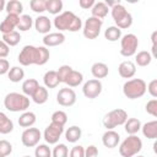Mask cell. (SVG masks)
<instances>
[{"instance_id":"cell-23","label":"cell","mask_w":157,"mask_h":157,"mask_svg":"<svg viewBox=\"0 0 157 157\" xmlns=\"http://www.w3.org/2000/svg\"><path fill=\"white\" fill-rule=\"evenodd\" d=\"M109 12V7L105 5L104 1H98V2H94V5L92 6L91 9V13H92V17H96V18H104Z\"/></svg>"},{"instance_id":"cell-21","label":"cell","mask_w":157,"mask_h":157,"mask_svg":"<svg viewBox=\"0 0 157 157\" xmlns=\"http://www.w3.org/2000/svg\"><path fill=\"white\" fill-rule=\"evenodd\" d=\"M142 135L150 140H155L157 137V120H151L141 125Z\"/></svg>"},{"instance_id":"cell-6","label":"cell","mask_w":157,"mask_h":157,"mask_svg":"<svg viewBox=\"0 0 157 157\" xmlns=\"http://www.w3.org/2000/svg\"><path fill=\"white\" fill-rule=\"evenodd\" d=\"M123 93L129 99L141 98L146 93V82L142 78H130L123 85Z\"/></svg>"},{"instance_id":"cell-25","label":"cell","mask_w":157,"mask_h":157,"mask_svg":"<svg viewBox=\"0 0 157 157\" xmlns=\"http://www.w3.org/2000/svg\"><path fill=\"white\" fill-rule=\"evenodd\" d=\"M141 121L137 118H128L124 123V129L128 135H136L141 130Z\"/></svg>"},{"instance_id":"cell-37","label":"cell","mask_w":157,"mask_h":157,"mask_svg":"<svg viewBox=\"0 0 157 157\" xmlns=\"http://www.w3.org/2000/svg\"><path fill=\"white\" fill-rule=\"evenodd\" d=\"M52 123L54 124H58V125H61L64 126L67 121V114L64 112V110H56L52 114Z\"/></svg>"},{"instance_id":"cell-46","label":"cell","mask_w":157,"mask_h":157,"mask_svg":"<svg viewBox=\"0 0 157 157\" xmlns=\"http://www.w3.org/2000/svg\"><path fill=\"white\" fill-rule=\"evenodd\" d=\"M85 157H98V148L94 145H90L85 148Z\"/></svg>"},{"instance_id":"cell-22","label":"cell","mask_w":157,"mask_h":157,"mask_svg":"<svg viewBox=\"0 0 157 157\" xmlns=\"http://www.w3.org/2000/svg\"><path fill=\"white\" fill-rule=\"evenodd\" d=\"M36 120H37L36 114H34L33 112L26 110V112H23V113L20 115V118H18V125H20L21 128H25V129L32 128V126L36 124Z\"/></svg>"},{"instance_id":"cell-49","label":"cell","mask_w":157,"mask_h":157,"mask_svg":"<svg viewBox=\"0 0 157 157\" xmlns=\"http://www.w3.org/2000/svg\"><path fill=\"white\" fill-rule=\"evenodd\" d=\"M94 0H80L78 1V6L81 7V9H83V10H91L92 9V6L94 5Z\"/></svg>"},{"instance_id":"cell-18","label":"cell","mask_w":157,"mask_h":157,"mask_svg":"<svg viewBox=\"0 0 157 157\" xmlns=\"http://www.w3.org/2000/svg\"><path fill=\"white\" fill-rule=\"evenodd\" d=\"M102 142L107 148H115L120 142V135L114 130H107L102 136Z\"/></svg>"},{"instance_id":"cell-9","label":"cell","mask_w":157,"mask_h":157,"mask_svg":"<svg viewBox=\"0 0 157 157\" xmlns=\"http://www.w3.org/2000/svg\"><path fill=\"white\" fill-rule=\"evenodd\" d=\"M102 25H103V20H99V18H96L92 16L88 17L82 26L83 37L87 39H96L101 33Z\"/></svg>"},{"instance_id":"cell-43","label":"cell","mask_w":157,"mask_h":157,"mask_svg":"<svg viewBox=\"0 0 157 157\" xmlns=\"http://www.w3.org/2000/svg\"><path fill=\"white\" fill-rule=\"evenodd\" d=\"M145 110L150 114V115H152V117H157V99L156 98H153V99H151V101H148L147 103H146V105H145Z\"/></svg>"},{"instance_id":"cell-33","label":"cell","mask_w":157,"mask_h":157,"mask_svg":"<svg viewBox=\"0 0 157 157\" xmlns=\"http://www.w3.org/2000/svg\"><path fill=\"white\" fill-rule=\"evenodd\" d=\"M7 77L11 82L17 83L25 78V71L21 66H12V67H10V70L7 72Z\"/></svg>"},{"instance_id":"cell-42","label":"cell","mask_w":157,"mask_h":157,"mask_svg":"<svg viewBox=\"0 0 157 157\" xmlns=\"http://www.w3.org/2000/svg\"><path fill=\"white\" fill-rule=\"evenodd\" d=\"M72 70V67L70 66V65H61L58 70H56V74H58V77H59V80H60V83L61 82H65V80H66V77H67V75H69V72Z\"/></svg>"},{"instance_id":"cell-15","label":"cell","mask_w":157,"mask_h":157,"mask_svg":"<svg viewBox=\"0 0 157 157\" xmlns=\"http://www.w3.org/2000/svg\"><path fill=\"white\" fill-rule=\"evenodd\" d=\"M118 72L123 78H132L136 74V65L131 60H124L119 64Z\"/></svg>"},{"instance_id":"cell-38","label":"cell","mask_w":157,"mask_h":157,"mask_svg":"<svg viewBox=\"0 0 157 157\" xmlns=\"http://www.w3.org/2000/svg\"><path fill=\"white\" fill-rule=\"evenodd\" d=\"M34 157H52V150L47 144H38L34 150Z\"/></svg>"},{"instance_id":"cell-50","label":"cell","mask_w":157,"mask_h":157,"mask_svg":"<svg viewBox=\"0 0 157 157\" xmlns=\"http://www.w3.org/2000/svg\"><path fill=\"white\" fill-rule=\"evenodd\" d=\"M5 6H6V1L5 0H0V12L5 10Z\"/></svg>"},{"instance_id":"cell-13","label":"cell","mask_w":157,"mask_h":157,"mask_svg":"<svg viewBox=\"0 0 157 157\" xmlns=\"http://www.w3.org/2000/svg\"><path fill=\"white\" fill-rule=\"evenodd\" d=\"M76 99H77L76 93L70 87L60 88L59 92L56 93V102L61 107H71L76 103Z\"/></svg>"},{"instance_id":"cell-48","label":"cell","mask_w":157,"mask_h":157,"mask_svg":"<svg viewBox=\"0 0 157 157\" xmlns=\"http://www.w3.org/2000/svg\"><path fill=\"white\" fill-rule=\"evenodd\" d=\"M10 70V63L6 59H0V75L7 74Z\"/></svg>"},{"instance_id":"cell-32","label":"cell","mask_w":157,"mask_h":157,"mask_svg":"<svg viewBox=\"0 0 157 157\" xmlns=\"http://www.w3.org/2000/svg\"><path fill=\"white\" fill-rule=\"evenodd\" d=\"M63 6L64 4L61 0H45V11L52 15L58 16L59 13H61Z\"/></svg>"},{"instance_id":"cell-17","label":"cell","mask_w":157,"mask_h":157,"mask_svg":"<svg viewBox=\"0 0 157 157\" xmlns=\"http://www.w3.org/2000/svg\"><path fill=\"white\" fill-rule=\"evenodd\" d=\"M33 26L36 28V31L38 33H42V34H48L50 33V29H52V21L49 20V17L44 16V15H39L34 22H33Z\"/></svg>"},{"instance_id":"cell-11","label":"cell","mask_w":157,"mask_h":157,"mask_svg":"<svg viewBox=\"0 0 157 157\" xmlns=\"http://www.w3.org/2000/svg\"><path fill=\"white\" fill-rule=\"evenodd\" d=\"M102 90H103L102 82H101V80H97V78H91V80L86 81L82 86V93L88 99L97 98L102 93Z\"/></svg>"},{"instance_id":"cell-35","label":"cell","mask_w":157,"mask_h":157,"mask_svg":"<svg viewBox=\"0 0 157 157\" xmlns=\"http://www.w3.org/2000/svg\"><path fill=\"white\" fill-rule=\"evenodd\" d=\"M104 38L109 42H117L121 38V29H119L117 26H109L104 31Z\"/></svg>"},{"instance_id":"cell-2","label":"cell","mask_w":157,"mask_h":157,"mask_svg":"<svg viewBox=\"0 0 157 157\" xmlns=\"http://www.w3.org/2000/svg\"><path fill=\"white\" fill-rule=\"evenodd\" d=\"M53 25L59 32L69 31V32H77L78 29L82 28V21L81 18L75 15L72 11H64L55 16L53 20Z\"/></svg>"},{"instance_id":"cell-30","label":"cell","mask_w":157,"mask_h":157,"mask_svg":"<svg viewBox=\"0 0 157 157\" xmlns=\"http://www.w3.org/2000/svg\"><path fill=\"white\" fill-rule=\"evenodd\" d=\"M12 130H13V123H12V120L4 112H0V134L7 135Z\"/></svg>"},{"instance_id":"cell-14","label":"cell","mask_w":157,"mask_h":157,"mask_svg":"<svg viewBox=\"0 0 157 157\" xmlns=\"http://www.w3.org/2000/svg\"><path fill=\"white\" fill-rule=\"evenodd\" d=\"M65 42V34L61 32H50L43 37V44L45 48L58 47Z\"/></svg>"},{"instance_id":"cell-47","label":"cell","mask_w":157,"mask_h":157,"mask_svg":"<svg viewBox=\"0 0 157 157\" xmlns=\"http://www.w3.org/2000/svg\"><path fill=\"white\" fill-rule=\"evenodd\" d=\"M10 53V47L4 42L0 40V59H5Z\"/></svg>"},{"instance_id":"cell-4","label":"cell","mask_w":157,"mask_h":157,"mask_svg":"<svg viewBox=\"0 0 157 157\" xmlns=\"http://www.w3.org/2000/svg\"><path fill=\"white\" fill-rule=\"evenodd\" d=\"M112 17L115 22V26L119 29H126L131 27L132 25V16L131 13L125 9V6L121 2H118L110 9Z\"/></svg>"},{"instance_id":"cell-31","label":"cell","mask_w":157,"mask_h":157,"mask_svg":"<svg viewBox=\"0 0 157 157\" xmlns=\"http://www.w3.org/2000/svg\"><path fill=\"white\" fill-rule=\"evenodd\" d=\"M5 11L7 12V15H17V16H21L22 15V11H23V5L18 0H10V1L6 2Z\"/></svg>"},{"instance_id":"cell-7","label":"cell","mask_w":157,"mask_h":157,"mask_svg":"<svg viewBox=\"0 0 157 157\" xmlns=\"http://www.w3.org/2000/svg\"><path fill=\"white\" fill-rule=\"evenodd\" d=\"M126 119H128V113L121 108H117V109H113V110L108 112L103 117L102 123H103V126L107 130H114V128L124 125Z\"/></svg>"},{"instance_id":"cell-26","label":"cell","mask_w":157,"mask_h":157,"mask_svg":"<svg viewBox=\"0 0 157 157\" xmlns=\"http://www.w3.org/2000/svg\"><path fill=\"white\" fill-rule=\"evenodd\" d=\"M83 81V75L80 72V71H76V70H71L65 80L64 83H66L70 88L72 87H77L78 85H81Z\"/></svg>"},{"instance_id":"cell-34","label":"cell","mask_w":157,"mask_h":157,"mask_svg":"<svg viewBox=\"0 0 157 157\" xmlns=\"http://www.w3.org/2000/svg\"><path fill=\"white\" fill-rule=\"evenodd\" d=\"M1 40H4L9 47H15V45H17V44L20 43V40H21V34H20V32H17V31H12V32H10V33L2 34Z\"/></svg>"},{"instance_id":"cell-29","label":"cell","mask_w":157,"mask_h":157,"mask_svg":"<svg viewBox=\"0 0 157 157\" xmlns=\"http://www.w3.org/2000/svg\"><path fill=\"white\" fill-rule=\"evenodd\" d=\"M39 87V83L36 78H27L22 82V93L27 97H32L36 90Z\"/></svg>"},{"instance_id":"cell-3","label":"cell","mask_w":157,"mask_h":157,"mask_svg":"<svg viewBox=\"0 0 157 157\" xmlns=\"http://www.w3.org/2000/svg\"><path fill=\"white\" fill-rule=\"evenodd\" d=\"M4 107L12 113H23L29 108V98L23 93L10 92L4 98Z\"/></svg>"},{"instance_id":"cell-36","label":"cell","mask_w":157,"mask_h":157,"mask_svg":"<svg viewBox=\"0 0 157 157\" xmlns=\"http://www.w3.org/2000/svg\"><path fill=\"white\" fill-rule=\"evenodd\" d=\"M33 22H34V20L29 15H21L20 16L18 25H17V29L20 32H26V31H28V29L32 28Z\"/></svg>"},{"instance_id":"cell-45","label":"cell","mask_w":157,"mask_h":157,"mask_svg":"<svg viewBox=\"0 0 157 157\" xmlns=\"http://www.w3.org/2000/svg\"><path fill=\"white\" fill-rule=\"evenodd\" d=\"M146 91L151 94V97L156 98L157 97V80H152L148 82V85H146Z\"/></svg>"},{"instance_id":"cell-1","label":"cell","mask_w":157,"mask_h":157,"mask_svg":"<svg viewBox=\"0 0 157 157\" xmlns=\"http://www.w3.org/2000/svg\"><path fill=\"white\" fill-rule=\"evenodd\" d=\"M50 58L49 49L44 45L36 47V45H25L20 54H18V63L22 66H29V65H44L48 63Z\"/></svg>"},{"instance_id":"cell-20","label":"cell","mask_w":157,"mask_h":157,"mask_svg":"<svg viewBox=\"0 0 157 157\" xmlns=\"http://www.w3.org/2000/svg\"><path fill=\"white\" fill-rule=\"evenodd\" d=\"M43 82L45 88H56L60 83V80L58 77V74L55 70H49L43 76Z\"/></svg>"},{"instance_id":"cell-12","label":"cell","mask_w":157,"mask_h":157,"mask_svg":"<svg viewBox=\"0 0 157 157\" xmlns=\"http://www.w3.org/2000/svg\"><path fill=\"white\" fill-rule=\"evenodd\" d=\"M63 132H64V126L50 123L43 132V139L49 145H56L59 142V139L61 137Z\"/></svg>"},{"instance_id":"cell-53","label":"cell","mask_w":157,"mask_h":157,"mask_svg":"<svg viewBox=\"0 0 157 157\" xmlns=\"http://www.w3.org/2000/svg\"><path fill=\"white\" fill-rule=\"evenodd\" d=\"M23 157H31V156H23Z\"/></svg>"},{"instance_id":"cell-52","label":"cell","mask_w":157,"mask_h":157,"mask_svg":"<svg viewBox=\"0 0 157 157\" xmlns=\"http://www.w3.org/2000/svg\"><path fill=\"white\" fill-rule=\"evenodd\" d=\"M134 157H145V156H141V155H136V156H134Z\"/></svg>"},{"instance_id":"cell-41","label":"cell","mask_w":157,"mask_h":157,"mask_svg":"<svg viewBox=\"0 0 157 157\" xmlns=\"http://www.w3.org/2000/svg\"><path fill=\"white\" fill-rule=\"evenodd\" d=\"M12 152V145L7 140H0V157H9Z\"/></svg>"},{"instance_id":"cell-16","label":"cell","mask_w":157,"mask_h":157,"mask_svg":"<svg viewBox=\"0 0 157 157\" xmlns=\"http://www.w3.org/2000/svg\"><path fill=\"white\" fill-rule=\"evenodd\" d=\"M18 21H20V16H17V15H6L4 21L0 23V32L2 34H5V33H10V32L15 31V28H17Z\"/></svg>"},{"instance_id":"cell-19","label":"cell","mask_w":157,"mask_h":157,"mask_svg":"<svg viewBox=\"0 0 157 157\" xmlns=\"http://www.w3.org/2000/svg\"><path fill=\"white\" fill-rule=\"evenodd\" d=\"M91 74L94 78L99 80V78H104L108 76L109 74V69H108V65L104 64V63H101V61H97L94 63L92 66H91Z\"/></svg>"},{"instance_id":"cell-39","label":"cell","mask_w":157,"mask_h":157,"mask_svg":"<svg viewBox=\"0 0 157 157\" xmlns=\"http://www.w3.org/2000/svg\"><path fill=\"white\" fill-rule=\"evenodd\" d=\"M69 148L65 144H56L52 151V157H67Z\"/></svg>"},{"instance_id":"cell-5","label":"cell","mask_w":157,"mask_h":157,"mask_svg":"<svg viewBox=\"0 0 157 157\" xmlns=\"http://www.w3.org/2000/svg\"><path fill=\"white\" fill-rule=\"evenodd\" d=\"M142 150V140L137 135H129L119 145V153L121 157H134Z\"/></svg>"},{"instance_id":"cell-10","label":"cell","mask_w":157,"mask_h":157,"mask_svg":"<svg viewBox=\"0 0 157 157\" xmlns=\"http://www.w3.org/2000/svg\"><path fill=\"white\" fill-rule=\"evenodd\" d=\"M42 132L38 128H27L21 135V142L25 147H34L39 144Z\"/></svg>"},{"instance_id":"cell-24","label":"cell","mask_w":157,"mask_h":157,"mask_svg":"<svg viewBox=\"0 0 157 157\" xmlns=\"http://www.w3.org/2000/svg\"><path fill=\"white\" fill-rule=\"evenodd\" d=\"M64 134H65V139H66L67 142L75 144V142H77V141L81 139V136H82V130H81V128H78L77 125H72V126L67 128V129L64 131Z\"/></svg>"},{"instance_id":"cell-27","label":"cell","mask_w":157,"mask_h":157,"mask_svg":"<svg viewBox=\"0 0 157 157\" xmlns=\"http://www.w3.org/2000/svg\"><path fill=\"white\" fill-rule=\"evenodd\" d=\"M32 101L36 103V104H44L48 98H49V92H48V88H45L44 86H40L36 90V92L32 94Z\"/></svg>"},{"instance_id":"cell-51","label":"cell","mask_w":157,"mask_h":157,"mask_svg":"<svg viewBox=\"0 0 157 157\" xmlns=\"http://www.w3.org/2000/svg\"><path fill=\"white\" fill-rule=\"evenodd\" d=\"M156 36H157V32L155 31L151 36V39H152V45H156Z\"/></svg>"},{"instance_id":"cell-44","label":"cell","mask_w":157,"mask_h":157,"mask_svg":"<svg viewBox=\"0 0 157 157\" xmlns=\"http://www.w3.org/2000/svg\"><path fill=\"white\" fill-rule=\"evenodd\" d=\"M69 157H85V147L81 145H75L71 148Z\"/></svg>"},{"instance_id":"cell-8","label":"cell","mask_w":157,"mask_h":157,"mask_svg":"<svg viewBox=\"0 0 157 157\" xmlns=\"http://www.w3.org/2000/svg\"><path fill=\"white\" fill-rule=\"evenodd\" d=\"M139 39L134 33H128L120 38V55L125 58L134 56L137 52Z\"/></svg>"},{"instance_id":"cell-40","label":"cell","mask_w":157,"mask_h":157,"mask_svg":"<svg viewBox=\"0 0 157 157\" xmlns=\"http://www.w3.org/2000/svg\"><path fill=\"white\" fill-rule=\"evenodd\" d=\"M31 10L36 13H42L45 11V0H32L29 1Z\"/></svg>"},{"instance_id":"cell-28","label":"cell","mask_w":157,"mask_h":157,"mask_svg":"<svg viewBox=\"0 0 157 157\" xmlns=\"http://www.w3.org/2000/svg\"><path fill=\"white\" fill-rule=\"evenodd\" d=\"M152 56H151V53L150 52H146V50H141L139 53L135 54V65L137 66H141V67H145V66H148L152 61Z\"/></svg>"}]
</instances>
